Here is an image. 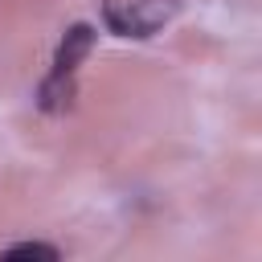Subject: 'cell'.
Segmentation results:
<instances>
[{
    "mask_svg": "<svg viewBox=\"0 0 262 262\" xmlns=\"http://www.w3.org/2000/svg\"><path fill=\"white\" fill-rule=\"evenodd\" d=\"M4 258H45V262H53L57 250H53V246H37V242H29V246H12Z\"/></svg>",
    "mask_w": 262,
    "mask_h": 262,
    "instance_id": "cell-3",
    "label": "cell"
},
{
    "mask_svg": "<svg viewBox=\"0 0 262 262\" xmlns=\"http://www.w3.org/2000/svg\"><path fill=\"white\" fill-rule=\"evenodd\" d=\"M86 49H90V29H86V25L70 29V33H66V41H61V49H57V74H70Z\"/></svg>",
    "mask_w": 262,
    "mask_h": 262,
    "instance_id": "cell-2",
    "label": "cell"
},
{
    "mask_svg": "<svg viewBox=\"0 0 262 262\" xmlns=\"http://www.w3.org/2000/svg\"><path fill=\"white\" fill-rule=\"evenodd\" d=\"M172 0H106V25L123 37H151L164 20H172Z\"/></svg>",
    "mask_w": 262,
    "mask_h": 262,
    "instance_id": "cell-1",
    "label": "cell"
}]
</instances>
